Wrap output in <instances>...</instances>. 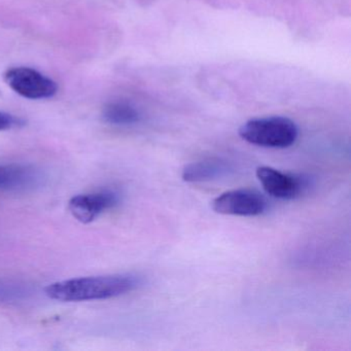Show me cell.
<instances>
[{
	"instance_id": "5",
	"label": "cell",
	"mask_w": 351,
	"mask_h": 351,
	"mask_svg": "<svg viewBox=\"0 0 351 351\" xmlns=\"http://www.w3.org/2000/svg\"><path fill=\"white\" fill-rule=\"evenodd\" d=\"M256 178L267 194L280 200H293L308 189V178L301 174L285 173L269 166L256 168Z\"/></svg>"
},
{
	"instance_id": "1",
	"label": "cell",
	"mask_w": 351,
	"mask_h": 351,
	"mask_svg": "<svg viewBox=\"0 0 351 351\" xmlns=\"http://www.w3.org/2000/svg\"><path fill=\"white\" fill-rule=\"evenodd\" d=\"M141 279L133 274L80 277L58 281L47 287L49 298L62 302L94 301L126 295L138 289Z\"/></svg>"
},
{
	"instance_id": "2",
	"label": "cell",
	"mask_w": 351,
	"mask_h": 351,
	"mask_svg": "<svg viewBox=\"0 0 351 351\" xmlns=\"http://www.w3.org/2000/svg\"><path fill=\"white\" fill-rule=\"evenodd\" d=\"M239 135L246 143L270 149H285L297 141L299 130L291 119L265 117L252 119L239 128Z\"/></svg>"
},
{
	"instance_id": "8",
	"label": "cell",
	"mask_w": 351,
	"mask_h": 351,
	"mask_svg": "<svg viewBox=\"0 0 351 351\" xmlns=\"http://www.w3.org/2000/svg\"><path fill=\"white\" fill-rule=\"evenodd\" d=\"M234 167L231 162L221 158H208L184 166L182 178L186 182H205L229 176Z\"/></svg>"
},
{
	"instance_id": "11",
	"label": "cell",
	"mask_w": 351,
	"mask_h": 351,
	"mask_svg": "<svg viewBox=\"0 0 351 351\" xmlns=\"http://www.w3.org/2000/svg\"><path fill=\"white\" fill-rule=\"evenodd\" d=\"M25 125L23 119L18 118L8 112H0V131L11 130V129L20 128Z\"/></svg>"
},
{
	"instance_id": "9",
	"label": "cell",
	"mask_w": 351,
	"mask_h": 351,
	"mask_svg": "<svg viewBox=\"0 0 351 351\" xmlns=\"http://www.w3.org/2000/svg\"><path fill=\"white\" fill-rule=\"evenodd\" d=\"M102 118L112 126H133L141 121L139 110L126 101H112L106 104Z\"/></svg>"
},
{
	"instance_id": "10",
	"label": "cell",
	"mask_w": 351,
	"mask_h": 351,
	"mask_svg": "<svg viewBox=\"0 0 351 351\" xmlns=\"http://www.w3.org/2000/svg\"><path fill=\"white\" fill-rule=\"evenodd\" d=\"M28 291L24 285L0 280V303H11L23 299Z\"/></svg>"
},
{
	"instance_id": "6",
	"label": "cell",
	"mask_w": 351,
	"mask_h": 351,
	"mask_svg": "<svg viewBox=\"0 0 351 351\" xmlns=\"http://www.w3.org/2000/svg\"><path fill=\"white\" fill-rule=\"evenodd\" d=\"M119 197L112 191L81 194L69 200V208L75 219L83 223L95 221L102 213L116 206Z\"/></svg>"
},
{
	"instance_id": "3",
	"label": "cell",
	"mask_w": 351,
	"mask_h": 351,
	"mask_svg": "<svg viewBox=\"0 0 351 351\" xmlns=\"http://www.w3.org/2000/svg\"><path fill=\"white\" fill-rule=\"evenodd\" d=\"M217 213L236 217H258L267 209V200L260 192L250 189L227 191L213 201Z\"/></svg>"
},
{
	"instance_id": "7",
	"label": "cell",
	"mask_w": 351,
	"mask_h": 351,
	"mask_svg": "<svg viewBox=\"0 0 351 351\" xmlns=\"http://www.w3.org/2000/svg\"><path fill=\"white\" fill-rule=\"evenodd\" d=\"M44 180L43 172L34 166L0 164V190H34L42 186Z\"/></svg>"
},
{
	"instance_id": "4",
	"label": "cell",
	"mask_w": 351,
	"mask_h": 351,
	"mask_svg": "<svg viewBox=\"0 0 351 351\" xmlns=\"http://www.w3.org/2000/svg\"><path fill=\"white\" fill-rule=\"evenodd\" d=\"M9 87L27 99H47L58 91V86L50 77L29 67H15L5 73Z\"/></svg>"
}]
</instances>
